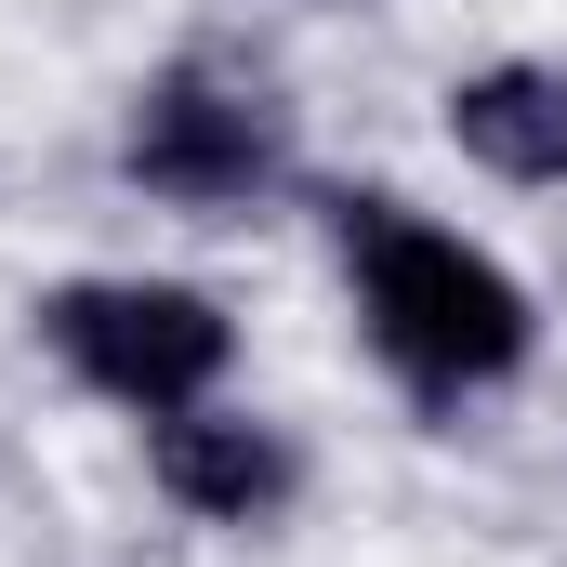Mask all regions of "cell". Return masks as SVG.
<instances>
[{"label": "cell", "mask_w": 567, "mask_h": 567, "mask_svg": "<svg viewBox=\"0 0 567 567\" xmlns=\"http://www.w3.org/2000/svg\"><path fill=\"white\" fill-rule=\"evenodd\" d=\"M357 265H370V317H383V343H396L423 383L515 370V343H528V303L502 290V265H475L462 238L396 225V212H357Z\"/></svg>", "instance_id": "obj_1"}, {"label": "cell", "mask_w": 567, "mask_h": 567, "mask_svg": "<svg viewBox=\"0 0 567 567\" xmlns=\"http://www.w3.org/2000/svg\"><path fill=\"white\" fill-rule=\"evenodd\" d=\"M66 357L93 370V383H120L145 410H185L212 370H225V317L198 303V290H66Z\"/></svg>", "instance_id": "obj_2"}, {"label": "cell", "mask_w": 567, "mask_h": 567, "mask_svg": "<svg viewBox=\"0 0 567 567\" xmlns=\"http://www.w3.org/2000/svg\"><path fill=\"white\" fill-rule=\"evenodd\" d=\"M449 133L475 145L488 172H515V185H555L567 172V80L555 66H488V80L449 93Z\"/></svg>", "instance_id": "obj_3"}, {"label": "cell", "mask_w": 567, "mask_h": 567, "mask_svg": "<svg viewBox=\"0 0 567 567\" xmlns=\"http://www.w3.org/2000/svg\"><path fill=\"white\" fill-rule=\"evenodd\" d=\"M158 475H172L198 515H251V502H278V449H265L251 423H212V410L158 423Z\"/></svg>", "instance_id": "obj_4"}, {"label": "cell", "mask_w": 567, "mask_h": 567, "mask_svg": "<svg viewBox=\"0 0 567 567\" xmlns=\"http://www.w3.org/2000/svg\"><path fill=\"white\" fill-rule=\"evenodd\" d=\"M133 158L158 172V185H251V158H265V133H251L238 106H212V93H172V106H145Z\"/></svg>", "instance_id": "obj_5"}]
</instances>
